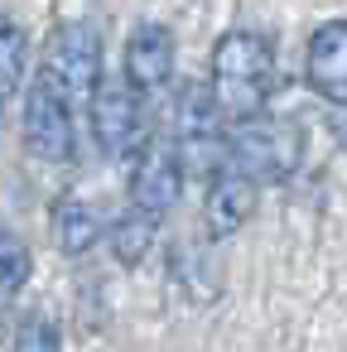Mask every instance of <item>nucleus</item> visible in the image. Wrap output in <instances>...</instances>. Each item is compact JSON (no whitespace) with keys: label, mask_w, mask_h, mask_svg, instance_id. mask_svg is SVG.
Segmentation results:
<instances>
[{"label":"nucleus","mask_w":347,"mask_h":352,"mask_svg":"<svg viewBox=\"0 0 347 352\" xmlns=\"http://www.w3.org/2000/svg\"><path fill=\"white\" fill-rule=\"evenodd\" d=\"M275 54L260 34H246V30H232L217 39L212 49V102L222 107V116L241 121V116H256L270 107L275 97Z\"/></svg>","instance_id":"f257e3e1"},{"label":"nucleus","mask_w":347,"mask_h":352,"mask_svg":"<svg viewBox=\"0 0 347 352\" xmlns=\"http://www.w3.org/2000/svg\"><path fill=\"white\" fill-rule=\"evenodd\" d=\"M299 160H304V131L294 121L256 111V116H241L236 131H227V164L256 184L289 179L299 169Z\"/></svg>","instance_id":"f03ea898"},{"label":"nucleus","mask_w":347,"mask_h":352,"mask_svg":"<svg viewBox=\"0 0 347 352\" xmlns=\"http://www.w3.org/2000/svg\"><path fill=\"white\" fill-rule=\"evenodd\" d=\"M87 102H92V135H97V145H102L107 160H126L131 164L155 140L150 111H145V92L135 82H126V78L97 82V92Z\"/></svg>","instance_id":"7ed1b4c3"},{"label":"nucleus","mask_w":347,"mask_h":352,"mask_svg":"<svg viewBox=\"0 0 347 352\" xmlns=\"http://www.w3.org/2000/svg\"><path fill=\"white\" fill-rule=\"evenodd\" d=\"M73 97L68 87L39 68L34 87L25 92V145L30 155H39L44 164H73L78 155V121H73Z\"/></svg>","instance_id":"20e7f679"},{"label":"nucleus","mask_w":347,"mask_h":352,"mask_svg":"<svg viewBox=\"0 0 347 352\" xmlns=\"http://www.w3.org/2000/svg\"><path fill=\"white\" fill-rule=\"evenodd\" d=\"M179 164H183V179L198 174V179H212L227 169V126H222V107L212 102V87L203 82H188L179 92Z\"/></svg>","instance_id":"39448f33"},{"label":"nucleus","mask_w":347,"mask_h":352,"mask_svg":"<svg viewBox=\"0 0 347 352\" xmlns=\"http://www.w3.org/2000/svg\"><path fill=\"white\" fill-rule=\"evenodd\" d=\"M44 68L68 87L73 102H87V97L97 92V82H102V34H97L92 25H82V20L58 25L54 39H49Z\"/></svg>","instance_id":"423d86ee"},{"label":"nucleus","mask_w":347,"mask_h":352,"mask_svg":"<svg viewBox=\"0 0 347 352\" xmlns=\"http://www.w3.org/2000/svg\"><path fill=\"white\" fill-rule=\"evenodd\" d=\"M179 193H183V164H179V150L150 140V145L131 160V203L164 217V212L179 203Z\"/></svg>","instance_id":"0eeeda50"},{"label":"nucleus","mask_w":347,"mask_h":352,"mask_svg":"<svg viewBox=\"0 0 347 352\" xmlns=\"http://www.w3.org/2000/svg\"><path fill=\"white\" fill-rule=\"evenodd\" d=\"M256 193H260V184L256 179H246L241 169H222V174H212L208 179V203H203V227H208V236L212 241H227V236H236L246 222H251V212H256Z\"/></svg>","instance_id":"6e6552de"},{"label":"nucleus","mask_w":347,"mask_h":352,"mask_svg":"<svg viewBox=\"0 0 347 352\" xmlns=\"http://www.w3.org/2000/svg\"><path fill=\"white\" fill-rule=\"evenodd\" d=\"M309 87L333 102L347 107V20H328L313 30L309 39Z\"/></svg>","instance_id":"1a4fd4ad"},{"label":"nucleus","mask_w":347,"mask_h":352,"mask_svg":"<svg viewBox=\"0 0 347 352\" xmlns=\"http://www.w3.org/2000/svg\"><path fill=\"white\" fill-rule=\"evenodd\" d=\"M174 78V34L164 25H145L126 44V82L140 92H159Z\"/></svg>","instance_id":"9d476101"},{"label":"nucleus","mask_w":347,"mask_h":352,"mask_svg":"<svg viewBox=\"0 0 347 352\" xmlns=\"http://www.w3.org/2000/svg\"><path fill=\"white\" fill-rule=\"evenodd\" d=\"M54 236H58L63 256L92 251V246L102 241V217H97V208L82 203V198H73V193L58 198V208H54Z\"/></svg>","instance_id":"9b49d317"},{"label":"nucleus","mask_w":347,"mask_h":352,"mask_svg":"<svg viewBox=\"0 0 347 352\" xmlns=\"http://www.w3.org/2000/svg\"><path fill=\"white\" fill-rule=\"evenodd\" d=\"M155 236H159V212H145L135 203L111 222V251H116L121 265H140L145 251L155 246Z\"/></svg>","instance_id":"f8f14e48"},{"label":"nucleus","mask_w":347,"mask_h":352,"mask_svg":"<svg viewBox=\"0 0 347 352\" xmlns=\"http://www.w3.org/2000/svg\"><path fill=\"white\" fill-rule=\"evenodd\" d=\"M25 58H30V39L25 30L10 20V15H0V102H5L20 78H25Z\"/></svg>","instance_id":"ddd939ff"},{"label":"nucleus","mask_w":347,"mask_h":352,"mask_svg":"<svg viewBox=\"0 0 347 352\" xmlns=\"http://www.w3.org/2000/svg\"><path fill=\"white\" fill-rule=\"evenodd\" d=\"M25 280H30V246L15 232L0 227V309L15 304V294L25 289Z\"/></svg>","instance_id":"4468645a"},{"label":"nucleus","mask_w":347,"mask_h":352,"mask_svg":"<svg viewBox=\"0 0 347 352\" xmlns=\"http://www.w3.org/2000/svg\"><path fill=\"white\" fill-rule=\"evenodd\" d=\"M54 342H58L54 323H34V328H25V333H20V347H54Z\"/></svg>","instance_id":"2eb2a0df"},{"label":"nucleus","mask_w":347,"mask_h":352,"mask_svg":"<svg viewBox=\"0 0 347 352\" xmlns=\"http://www.w3.org/2000/svg\"><path fill=\"white\" fill-rule=\"evenodd\" d=\"M333 140L347 150V107H337V116H333Z\"/></svg>","instance_id":"dca6fc26"}]
</instances>
